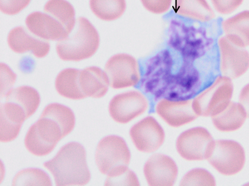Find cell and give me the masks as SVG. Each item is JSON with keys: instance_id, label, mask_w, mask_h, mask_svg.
Segmentation results:
<instances>
[{"instance_id": "cell-3", "label": "cell", "mask_w": 249, "mask_h": 186, "mask_svg": "<svg viewBox=\"0 0 249 186\" xmlns=\"http://www.w3.org/2000/svg\"><path fill=\"white\" fill-rule=\"evenodd\" d=\"M43 166L53 174L56 186H83L90 179L86 151L78 142H71L64 145Z\"/></svg>"}, {"instance_id": "cell-7", "label": "cell", "mask_w": 249, "mask_h": 186, "mask_svg": "<svg viewBox=\"0 0 249 186\" xmlns=\"http://www.w3.org/2000/svg\"><path fill=\"white\" fill-rule=\"evenodd\" d=\"M104 71L110 86L114 89L135 86L141 80L142 73L138 60L126 53H119L110 57Z\"/></svg>"}, {"instance_id": "cell-18", "label": "cell", "mask_w": 249, "mask_h": 186, "mask_svg": "<svg viewBox=\"0 0 249 186\" xmlns=\"http://www.w3.org/2000/svg\"><path fill=\"white\" fill-rule=\"evenodd\" d=\"M214 127L221 132H232L240 128L244 123L246 114L239 103L229 101L212 116Z\"/></svg>"}, {"instance_id": "cell-20", "label": "cell", "mask_w": 249, "mask_h": 186, "mask_svg": "<svg viewBox=\"0 0 249 186\" xmlns=\"http://www.w3.org/2000/svg\"><path fill=\"white\" fill-rule=\"evenodd\" d=\"M225 37L240 48L249 46V11H242L221 23Z\"/></svg>"}, {"instance_id": "cell-23", "label": "cell", "mask_w": 249, "mask_h": 186, "mask_svg": "<svg viewBox=\"0 0 249 186\" xmlns=\"http://www.w3.org/2000/svg\"><path fill=\"white\" fill-rule=\"evenodd\" d=\"M6 101L19 105L30 117L36 111L40 103V98L35 88L29 86H21L8 92Z\"/></svg>"}, {"instance_id": "cell-9", "label": "cell", "mask_w": 249, "mask_h": 186, "mask_svg": "<svg viewBox=\"0 0 249 186\" xmlns=\"http://www.w3.org/2000/svg\"><path fill=\"white\" fill-rule=\"evenodd\" d=\"M130 157L124 139L114 135L106 136L99 141L95 155L98 168L105 175L115 168L128 166Z\"/></svg>"}, {"instance_id": "cell-32", "label": "cell", "mask_w": 249, "mask_h": 186, "mask_svg": "<svg viewBox=\"0 0 249 186\" xmlns=\"http://www.w3.org/2000/svg\"><path fill=\"white\" fill-rule=\"evenodd\" d=\"M239 104L244 109L246 116L249 118V84L245 86L240 92Z\"/></svg>"}, {"instance_id": "cell-10", "label": "cell", "mask_w": 249, "mask_h": 186, "mask_svg": "<svg viewBox=\"0 0 249 186\" xmlns=\"http://www.w3.org/2000/svg\"><path fill=\"white\" fill-rule=\"evenodd\" d=\"M148 106V100L143 94L132 90L115 95L109 102L108 110L115 121L125 124L144 113Z\"/></svg>"}, {"instance_id": "cell-16", "label": "cell", "mask_w": 249, "mask_h": 186, "mask_svg": "<svg viewBox=\"0 0 249 186\" xmlns=\"http://www.w3.org/2000/svg\"><path fill=\"white\" fill-rule=\"evenodd\" d=\"M25 24L31 33L43 39L59 40L69 34L58 20L47 13L33 12L27 17Z\"/></svg>"}, {"instance_id": "cell-13", "label": "cell", "mask_w": 249, "mask_h": 186, "mask_svg": "<svg viewBox=\"0 0 249 186\" xmlns=\"http://www.w3.org/2000/svg\"><path fill=\"white\" fill-rule=\"evenodd\" d=\"M129 135L136 149L146 153L157 151L163 144L165 137L162 128L151 116L135 124L131 128Z\"/></svg>"}, {"instance_id": "cell-5", "label": "cell", "mask_w": 249, "mask_h": 186, "mask_svg": "<svg viewBox=\"0 0 249 186\" xmlns=\"http://www.w3.org/2000/svg\"><path fill=\"white\" fill-rule=\"evenodd\" d=\"M100 42L99 34L86 18L79 17L68 35L58 41L56 50L64 61H79L92 56Z\"/></svg>"}, {"instance_id": "cell-15", "label": "cell", "mask_w": 249, "mask_h": 186, "mask_svg": "<svg viewBox=\"0 0 249 186\" xmlns=\"http://www.w3.org/2000/svg\"><path fill=\"white\" fill-rule=\"evenodd\" d=\"M156 111L169 125L178 127L195 120L198 116L193 105V100L174 101L160 99L156 106Z\"/></svg>"}, {"instance_id": "cell-11", "label": "cell", "mask_w": 249, "mask_h": 186, "mask_svg": "<svg viewBox=\"0 0 249 186\" xmlns=\"http://www.w3.org/2000/svg\"><path fill=\"white\" fill-rule=\"evenodd\" d=\"M213 142L209 132L204 128L197 127L182 133L176 142L177 152L188 161L206 159L209 148Z\"/></svg>"}, {"instance_id": "cell-22", "label": "cell", "mask_w": 249, "mask_h": 186, "mask_svg": "<svg viewBox=\"0 0 249 186\" xmlns=\"http://www.w3.org/2000/svg\"><path fill=\"white\" fill-rule=\"evenodd\" d=\"M80 70L68 68L57 75L55 82V88L62 96L72 100H81L87 97L80 87L79 77Z\"/></svg>"}, {"instance_id": "cell-21", "label": "cell", "mask_w": 249, "mask_h": 186, "mask_svg": "<svg viewBox=\"0 0 249 186\" xmlns=\"http://www.w3.org/2000/svg\"><path fill=\"white\" fill-rule=\"evenodd\" d=\"M174 9L182 18L200 22H208L215 16L206 0H176Z\"/></svg>"}, {"instance_id": "cell-8", "label": "cell", "mask_w": 249, "mask_h": 186, "mask_svg": "<svg viewBox=\"0 0 249 186\" xmlns=\"http://www.w3.org/2000/svg\"><path fill=\"white\" fill-rule=\"evenodd\" d=\"M233 90L231 79L222 75L217 76L193 100L196 113L198 116H211L230 101Z\"/></svg>"}, {"instance_id": "cell-17", "label": "cell", "mask_w": 249, "mask_h": 186, "mask_svg": "<svg viewBox=\"0 0 249 186\" xmlns=\"http://www.w3.org/2000/svg\"><path fill=\"white\" fill-rule=\"evenodd\" d=\"M7 42L10 48L15 52L30 51L37 58L45 57L50 50L48 42L33 36L23 27L11 30L8 35Z\"/></svg>"}, {"instance_id": "cell-28", "label": "cell", "mask_w": 249, "mask_h": 186, "mask_svg": "<svg viewBox=\"0 0 249 186\" xmlns=\"http://www.w3.org/2000/svg\"><path fill=\"white\" fill-rule=\"evenodd\" d=\"M181 186H215L214 177L207 170L195 169L188 172L180 181Z\"/></svg>"}, {"instance_id": "cell-1", "label": "cell", "mask_w": 249, "mask_h": 186, "mask_svg": "<svg viewBox=\"0 0 249 186\" xmlns=\"http://www.w3.org/2000/svg\"><path fill=\"white\" fill-rule=\"evenodd\" d=\"M204 78L195 63L183 59L169 48L146 62L140 85L155 100L191 99L205 88Z\"/></svg>"}, {"instance_id": "cell-27", "label": "cell", "mask_w": 249, "mask_h": 186, "mask_svg": "<svg viewBox=\"0 0 249 186\" xmlns=\"http://www.w3.org/2000/svg\"><path fill=\"white\" fill-rule=\"evenodd\" d=\"M107 175L105 186H139L136 175L127 166L115 168Z\"/></svg>"}, {"instance_id": "cell-31", "label": "cell", "mask_w": 249, "mask_h": 186, "mask_svg": "<svg viewBox=\"0 0 249 186\" xmlns=\"http://www.w3.org/2000/svg\"><path fill=\"white\" fill-rule=\"evenodd\" d=\"M244 0H211L215 10L222 15L232 13L242 3Z\"/></svg>"}, {"instance_id": "cell-30", "label": "cell", "mask_w": 249, "mask_h": 186, "mask_svg": "<svg viewBox=\"0 0 249 186\" xmlns=\"http://www.w3.org/2000/svg\"><path fill=\"white\" fill-rule=\"evenodd\" d=\"M143 6L150 13L161 14L170 8L172 0H141Z\"/></svg>"}, {"instance_id": "cell-25", "label": "cell", "mask_w": 249, "mask_h": 186, "mask_svg": "<svg viewBox=\"0 0 249 186\" xmlns=\"http://www.w3.org/2000/svg\"><path fill=\"white\" fill-rule=\"evenodd\" d=\"M44 12L58 20L69 34L75 21L73 6L65 0H49L45 5Z\"/></svg>"}, {"instance_id": "cell-24", "label": "cell", "mask_w": 249, "mask_h": 186, "mask_svg": "<svg viewBox=\"0 0 249 186\" xmlns=\"http://www.w3.org/2000/svg\"><path fill=\"white\" fill-rule=\"evenodd\" d=\"M89 5L98 18L107 21L120 18L126 7L125 0H90Z\"/></svg>"}, {"instance_id": "cell-6", "label": "cell", "mask_w": 249, "mask_h": 186, "mask_svg": "<svg viewBox=\"0 0 249 186\" xmlns=\"http://www.w3.org/2000/svg\"><path fill=\"white\" fill-rule=\"evenodd\" d=\"M206 159L220 173L232 175L243 169L245 153L242 147L236 141L216 140L212 142Z\"/></svg>"}, {"instance_id": "cell-4", "label": "cell", "mask_w": 249, "mask_h": 186, "mask_svg": "<svg viewBox=\"0 0 249 186\" xmlns=\"http://www.w3.org/2000/svg\"><path fill=\"white\" fill-rule=\"evenodd\" d=\"M213 39L203 27L174 18L169 23L168 48L183 59L195 63L211 49Z\"/></svg>"}, {"instance_id": "cell-2", "label": "cell", "mask_w": 249, "mask_h": 186, "mask_svg": "<svg viewBox=\"0 0 249 186\" xmlns=\"http://www.w3.org/2000/svg\"><path fill=\"white\" fill-rule=\"evenodd\" d=\"M74 125V115L70 108L58 103L49 104L28 130L24 139L25 147L35 155H46L72 131Z\"/></svg>"}, {"instance_id": "cell-14", "label": "cell", "mask_w": 249, "mask_h": 186, "mask_svg": "<svg viewBox=\"0 0 249 186\" xmlns=\"http://www.w3.org/2000/svg\"><path fill=\"white\" fill-rule=\"evenodd\" d=\"M178 169L170 157L160 153L152 155L146 162L143 173L148 185L171 186L175 183Z\"/></svg>"}, {"instance_id": "cell-12", "label": "cell", "mask_w": 249, "mask_h": 186, "mask_svg": "<svg viewBox=\"0 0 249 186\" xmlns=\"http://www.w3.org/2000/svg\"><path fill=\"white\" fill-rule=\"evenodd\" d=\"M219 69L222 76L231 79L245 74L249 68V53L232 44L225 36L219 38Z\"/></svg>"}, {"instance_id": "cell-26", "label": "cell", "mask_w": 249, "mask_h": 186, "mask_svg": "<svg viewBox=\"0 0 249 186\" xmlns=\"http://www.w3.org/2000/svg\"><path fill=\"white\" fill-rule=\"evenodd\" d=\"M50 177L39 169L28 168L18 172L14 177L12 186H52Z\"/></svg>"}, {"instance_id": "cell-19", "label": "cell", "mask_w": 249, "mask_h": 186, "mask_svg": "<svg viewBox=\"0 0 249 186\" xmlns=\"http://www.w3.org/2000/svg\"><path fill=\"white\" fill-rule=\"evenodd\" d=\"M79 83L83 93L94 98L103 97L109 85L106 72L97 67H88L80 71Z\"/></svg>"}, {"instance_id": "cell-29", "label": "cell", "mask_w": 249, "mask_h": 186, "mask_svg": "<svg viewBox=\"0 0 249 186\" xmlns=\"http://www.w3.org/2000/svg\"><path fill=\"white\" fill-rule=\"evenodd\" d=\"M31 0H0V9L8 15L17 14L25 8Z\"/></svg>"}]
</instances>
